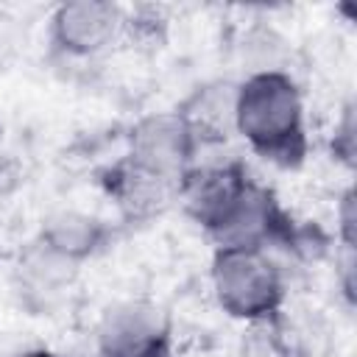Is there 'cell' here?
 <instances>
[{
    "label": "cell",
    "instance_id": "6",
    "mask_svg": "<svg viewBox=\"0 0 357 357\" xmlns=\"http://www.w3.org/2000/svg\"><path fill=\"white\" fill-rule=\"evenodd\" d=\"M198 142L190 134L187 123L178 117L176 109L170 112H151L139 117L128 131V151L134 162L142 167L167 176L173 181H181L184 173L195 165Z\"/></svg>",
    "mask_w": 357,
    "mask_h": 357
},
{
    "label": "cell",
    "instance_id": "11",
    "mask_svg": "<svg viewBox=\"0 0 357 357\" xmlns=\"http://www.w3.org/2000/svg\"><path fill=\"white\" fill-rule=\"evenodd\" d=\"M240 357H310V349L287 315L273 312L245 324L240 337Z\"/></svg>",
    "mask_w": 357,
    "mask_h": 357
},
{
    "label": "cell",
    "instance_id": "2",
    "mask_svg": "<svg viewBox=\"0 0 357 357\" xmlns=\"http://www.w3.org/2000/svg\"><path fill=\"white\" fill-rule=\"evenodd\" d=\"M209 282L218 307L243 324L268 318L284 307V273L262 248H215Z\"/></svg>",
    "mask_w": 357,
    "mask_h": 357
},
{
    "label": "cell",
    "instance_id": "12",
    "mask_svg": "<svg viewBox=\"0 0 357 357\" xmlns=\"http://www.w3.org/2000/svg\"><path fill=\"white\" fill-rule=\"evenodd\" d=\"M167 14L159 6H137L134 11H126L123 36L142 50H156L167 42Z\"/></svg>",
    "mask_w": 357,
    "mask_h": 357
},
{
    "label": "cell",
    "instance_id": "4",
    "mask_svg": "<svg viewBox=\"0 0 357 357\" xmlns=\"http://www.w3.org/2000/svg\"><path fill=\"white\" fill-rule=\"evenodd\" d=\"M126 8L112 0H73L50 14V45L64 59H95L123 36Z\"/></svg>",
    "mask_w": 357,
    "mask_h": 357
},
{
    "label": "cell",
    "instance_id": "10",
    "mask_svg": "<svg viewBox=\"0 0 357 357\" xmlns=\"http://www.w3.org/2000/svg\"><path fill=\"white\" fill-rule=\"evenodd\" d=\"M176 112L187 123L198 148L223 145L237 134V81H204L190 89V95L176 106Z\"/></svg>",
    "mask_w": 357,
    "mask_h": 357
},
{
    "label": "cell",
    "instance_id": "9",
    "mask_svg": "<svg viewBox=\"0 0 357 357\" xmlns=\"http://www.w3.org/2000/svg\"><path fill=\"white\" fill-rule=\"evenodd\" d=\"M117 234V226L98 215L81 209H59L42 220L36 240L61 259L84 265L86 259L106 254L114 245Z\"/></svg>",
    "mask_w": 357,
    "mask_h": 357
},
{
    "label": "cell",
    "instance_id": "14",
    "mask_svg": "<svg viewBox=\"0 0 357 357\" xmlns=\"http://www.w3.org/2000/svg\"><path fill=\"white\" fill-rule=\"evenodd\" d=\"M357 201H354V190L346 187L337 204V240L343 251H354V223H357Z\"/></svg>",
    "mask_w": 357,
    "mask_h": 357
},
{
    "label": "cell",
    "instance_id": "15",
    "mask_svg": "<svg viewBox=\"0 0 357 357\" xmlns=\"http://www.w3.org/2000/svg\"><path fill=\"white\" fill-rule=\"evenodd\" d=\"M14 357H64V354H56L50 349H31V351H22V354H14Z\"/></svg>",
    "mask_w": 357,
    "mask_h": 357
},
{
    "label": "cell",
    "instance_id": "8",
    "mask_svg": "<svg viewBox=\"0 0 357 357\" xmlns=\"http://www.w3.org/2000/svg\"><path fill=\"white\" fill-rule=\"evenodd\" d=\"M78 276V265L61 259L59 254L47 251L36 237L20 251L14 265V293L20 296V304L31 310L33 315L50 312L64 293L73 287Z\"/></svg>",
    "mask_w": 357,
    "mask_h": 357
},
{
    "label": "cell",
    "instance_id": "3",
    "mask_svg": "<svg viewBox=\"0 0 357 357\" xmlns=\"http://www.w3.org/2000/svg\"><path fill=\"white\" fill-rule=\"evenodd\" d=\"M98 184L117 206L120 220L131 226L162 218L178 201V181L142 167L126 153L98 170Z\"/></svg>",
    "mask_w": 357,
    "mask_h": 357
},
{
    "label": "cell",
    "instance_id": "13",
    "mask_svg": "<svg viewBox=\"0 0 357 357\" xmlns=\"http://www.w3.org/2000/svg\"><path fill=\"white\" fill-rule=\"evenodd\" d=\"M329 153L335 162L354 167L357 162V120H354V103L349 100L340 112V120L335 123V131L329 137Z\"/></svg>",
    "mask_w": 357,
    "mask_h": 357
},
{
    "label": "cell",
    "instance_id": "7",
    "mask_svg": "<svg viewBox=\"0 0 357 357\" xmlns=\"http://www.w3.org/2000/svg\"><path fill=\"white\" fill-rule=\"evenodd\" d=\"M251 178L254 176L240 159L218 165H192L178 181L176 204H181L184 215L209 237Z\"/></svg>",
    "mask_w": 357,
    "mask_h": 357
},
{
    "label": "cell",
    "instance_id": "1",
    "mask_svg": "<svg viewBox=\"0 0 357 357\" xmlns=\"http://www.w3.org/2000/svg\"><path fill=\"white\" fill-rule=\"evenodd\" d=\"M237 134L257 156L282 170L307 162L304 95L287 70L248 73L237 84Z\"/></svg>",
    "mask_w": 357,
    "mask_h": 357
},
{
    "label": "cell",
    "instance_id": "16",
    "mask_svg": "<svg viewBox=\"0 0 357 357\" xmlns=\"http://www.w3.org/2000/svg\"><path fill=\"white\" fill-rule=\"evenodd\" d=\"M145 357H176V354H173V346H162V349H156V351H151Z\"/></svg>",
    "mask_w": 357,
    "mask_h": 357
},
{
    "label": "cell",
    "instance_id": "5",
    "mask_svg": "<svg viewBox=\"0 0 357 357\" xmlns=\"http://www.w3.org/2000/svg\"><path fill=\"white\" fill-rule=\"evenodd\" d=\"M162 346H173L167 312L145 298L109 307L95 332L98 357H145Z\"/></svg>",
    "mask_w": 357,
    "mask_h": 357
},
{
    "label": "cell",
    "instance_id": "17",
    "mask_svg": "<svg viewBox=\"0 0 357 357\" xmlns=\"http://www.w3.org/2000/svg\"><path fill=\"white\" fill-rule=\"evenodd\" d=\"M0 134H3V128H0Z\"/></svg>",
    "mask_w": 357,
    "mask_h": 357
}]
</instances>
